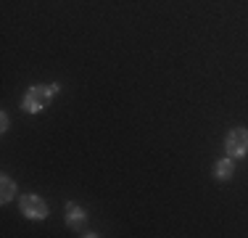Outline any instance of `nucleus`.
I'll return each instance as SVG.
<instances>
[{"label":"nucleus","mask_w":248,"mask_h":238,"mask_svg":"<svg viewBox=\"0 0 248 238\" xmlns=\"http://www.w3.org/2000/svg\"><path fill=\"white\" fill-rule=\"evenodd\" d=\"M0 124H3V127H0V130H3V133H5V130H8V114H3V117H0Z\"/></svg>","instance_id":"0eeeda50"},{"label":"nucleus","mask_w":248,"mask_h":238,"mask_svg":"<svg viewBox=\"0 0 248 238\" xmlns=\"http://www.w3.org/2000/svg\"><path fill=\"white\" fill-rule=\"evenodd\" d=\"M232 162L230 159H222V162H217V167H214V175L219 177V180H227V177H232Z\"/></svg>","instance_id":"423d86ee"},{"label":"nucleus","mask_w":248,"mask_h":238,"mask_svg":"<svg viewBox=\"0 0 248 238\" xmlns=\"http://www.w3.org/2000/svg\"><path fill=\"white\" fill-rule=\"evenodd\" d=\"M66 222H69L72 230H82V225H85V212H82L77 204H72V201L66 204Z\"/></svg>","instance_id":"20e7f679"},{"label":"nucleus","mask_w":248,"mask_h":238,"mask_svg":"<svg viewBox=\"0 0 248 238\" xmlns=\"http://www.w3.org/2000/svg\"><path fill=\"white\" fill-rule=\"evenodd\" d=\"M224 148H227L230 156H246L248 153V130L243 127H235L232 133H227V138H224Z\"/></svg>","instance_id":"f03ea898"},{"label":"nucleus","mask_w":248,"mask_h":238,"mask_svg":"<svg viewBox=\"0 0 248 238\" xmlns=\"http://www.w3.org/2000/svg\"><path fill=\"white\" fill-rule=\"evenodd\" d=\"M19 206L29 220H45L48 217V204H45L43 199H37V196H21Z\"/></svg>","instance_id":"7ed1b4c3"},{"label":"nucleus","mask_w":248,"mask_h":238,"mask_svg":"<svg viewBox=\"0 0 248 238\" xmlns=\"http://www.w3.org/2000/svg\"><path fill=\"white\" fill-rule=\"evenodd\" d=\"M58 93V85H34L29 87L24 101H21V106H24V111L29 114H34V111H43L45 106L50 103V98Z\"/></svg>","instance_id":"f257e3e1"},{"label":"nucleus","mask_w":248,"mask_h":238,"mask_svg":"<svg viewBox=\"0 0 248 238\" xmlns=\"http://www.w3.org/2000/svg\"><path fill=\"white\" fill-rule=\"evenodd\" d=\"M0 186H3V196H0V201H3V204H8V201L14 199V193H16V183L11 180L8 175H3V177H0Z\"/></svg>","instance_id":"39448f33"}]
</instances>
